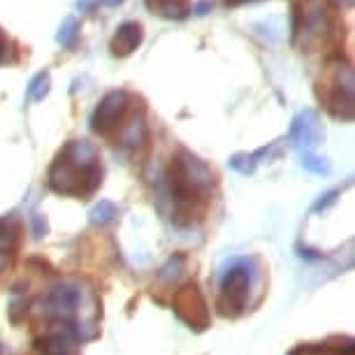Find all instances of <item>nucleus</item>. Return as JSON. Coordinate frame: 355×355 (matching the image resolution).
<instances>
[{"label":"nucleus","instance_id":"obj_1","mask_svg":"<svg viewBox=\"0 0 355 355\" xmlns=\"http://www.w3.org/2000/svg\"><path fill=\"white\" fill-rule=\"evenodd\" d=\"M103 184L100 153L86 139L65 144L49 167V189L61 196H91Z\"/></svg>","mask_w":355,"mask_h":355},{"label":"nucleus","instance_id":"obj_2","mask_svg":"<svg viewBox=\"0 0 355 355\" xmlns=\"http://www.w3.org/2000/svg\"><path fill=\"white\" fill-rule=\"evenodd\" d=\"M214 177L202 160L189 151H179L172 158L167 172V186L172 198V220L177 225H189L193 220L196 202L211 189Z\"/></svg>","mask_w":355,"mask_h":355},{"label":"nucleus","instance_id":"obj_3","mask_svg":"<svg viewBox=\"0 0 355 355\" xmlns=\"http://www.w3.org/2000/svg\"><path fill=\"white\" fill-rule=\"evenodd\" d=\"M249 267L244 263L232 265L225 272L223 281H220V309L225 316H239L246 306V297H249Z\"/></svg>","mask_w":355,"mask_h":355},{"label":"nucleus","instance_id":"obj_4","mask_svg":"<svg viewBox=\"0 0 355 355\" xmlns=\"http://www.w3.org/2000/svg\"><path fill=\"white\" fill-rule=\"evenodd\" d=\"M174 313H177L179 320H184L191 330L202 332L205 327L209 325L207 302L196 284H186L182 291L174 295Z\"/></svg>","mask_w":355,"mask_h":355},{"label":"nucleus","instance_id":"obj_5","mask_svg":"<svg viewBox=\"0 0 355 355\" xmlns=\"http://www.w3.org/2000/svg\"><path fill=\"white\" fill-rule=\"evenodd\" d=\"M130 93L119 89V91H110L107 96L100 100L96 112L91 116V130L93 132H107L112 128H116L119 121L125 116L130 107Z\"/></svg>","mask_w":355,"mask_h":355},{"label":"nucleus","instance_id":"obj_6","mask_svg":"<svg viewBox=\"0 0 355 355\" xmlns=\"http://www.w3.org/2000/svg\"><path fill=\"white\" fill-rule=\"evenodd\" d=\"M327 110L332 116L341 119V121H351L353 119V70L344 65L334 75V84L327 96Z\"/></svg>","mask_w":355,"mask_h":355},{"label":"nucleus","instance_id":"obj_7","mask_svg":"<svg viewBox=\"0 0 355 355\" xmlns=\"http://www.w3.org/2000/svg\"><path fill=\"white\" fill-rule=\"evenodd\" d=\"M320 139H323V128H320L318 114L313 110L300 112L291 125V142L297 149H313Z\"/></svg>","mask_w":355,"mask_h":355},{"label":"nucleus","instance_id":"obj_8","mask_svg":"<svg viewBox=\"0 0 355 355\" xmlns=\"http://www.w3.org/2000/svg\"><path fill=\"white\" fill-rule=\"evenodd\" d=\"M77 337L72 325H65V330L46 332L44 337L35 339V348L42 355H75Z\"/></svg>","mask_w":355,"mask_h":355},{"label":"nucleus","instance_id":"obj_9","mask_svg":"<svg viewBox=\"0 0 355 355\" xmlns=\"http://www.w3.org/2000/svg\"><path fill=\"white\" fill-rule=\"evenodd\" d=\"M46 304L51 306V313H58V316H70L72 311L77 309L79 304V291L70 284H56L49 291V297H46Z\"/></svg>","mask_w":355,"mask_h":355},{"label":"nucleus","instance_id":"obj_10","mask_svg":"<svg viewBox=\"0 0 355 355\" xmlns=\"http://www.w3.org/2000/svg\"><path fill=\"white\" fill-rule=\"evenodd\" d=\"M142 40H144V31L137 21L123 24L112 40V53L114 56H128V53H132L142 44Z\"/></svg>","mask_w":355,"mask_h":355},{"label":"nucleus","instance_id":"obj_11","mask_svg":"<svg viewBox=\"0 0 355 355\" xmlns=\"http://www.w3.org/2000/svg\"><path fill=\"white\" fill-rule=\"evenodd\" d=\"M146 137H149V130H146V125L142 119H135L130 125H125L121 130V146L125 149H137V146H142L146 142Z\"/></svg>","mask_w":355,"mask_h":355},{"label":"nucleus","instance_id":"obj_12","mask_svg":"<svg viewBox=\"0 0 355 355\" xmlns=\"http://www.w3.org/2000/svg\"><path fill=\"white\" fill-rule=\"evenodd\" d=\"M19 244V223L12 218L0 220V256L12 253Z\"/></svg>","mask_w":355,"mask_h":355},{"label":"nucleus","instance_id":"obj_13","mask_svg":"<svg viewBox=\"0 0 355 355\" xmlns=\"http://www.w3.org/2000/svg\"><path fill=\"white\" fill-rule=\"evenodd\" d=\"M267 149H260L256 153H234V156L230 158V167L234 172H239V174H244V177H249V174L256 172V167H258V158L263 156Z\"/></svg>","mask_w":355,"mask_h":355},{"label":"nucleus","instance_id":"obj_14","mask_svg":"<svg viewBox=\"0 0 355 355\" xmlns=\"http://www.w3.org/2000/svg\"><path fill=\"white\" fill-rule=\"evenodd\" d=\"M49 89H51L49 72H40L37 77H33V82L28 86V100H33V103H42V100L49 96Z\"/></svg>","mask_w":355,"mask_h":355},{"label":"nucleus","instance_id":"obj_15","mask_svg":"<svg viewBox=\"0 0 355 355\" xmlns=\"http://www.w3.org/2000/svg\"><path fill=\"white\" fill-rule=\"evenodd\" d=\"M116 216H119L116 207L112 202H107V200H103V202L91 209V223H96V225H110Z\"/></svg>","mask_w":355,"mask_h":355},{"label":"nucleus","instance_id":"obj_16","mask_svg":"<svg viewBox=\"0 0 355 355\" xmlns=\"http://www.w3.org/2000/svg\"><path fill=\"white\" fill-rule=\"evenodd\" d=\"M77 37H79V21L75 17H68L65 21L61 24V28H58V44H63V46H72L77 42Z\"/></svg>","mask_w":355,"mask_h":355},{"label":"nucleus","instance_id":"obj_17","mask_svg":"<svg viewBox=\"0 0 355 355\" xmlns=\"http://www.w3.org/2000/svg\"><path fill=\"white\" fill-rule=\"evenodd\" d=\"M184 256H177V258H172L170 263H167L163 270H160V281L163 284H172V279H177L179 274H182V270H184Z\"/></svg>","mask_w":355,"mask_h":355},{"label":"nucleus","instance_id":"obj_18","mask_svg":"<svg viewBox=\"0 0 355 355\" xmlns=\"http://www.w3.org/2000/svg\"><path fill=\"white\" fill-rule=\"evenodd\" d=\"M302 167H304V170L313 172V174H327V172H330V165H327V160L316 156V153H304V156H302Z\"/></svg>","mask_w":355,"mask_h":355},{"label":"nucleus","instance_id":"obj_19","mask_svg":"<svg viewBox=\"0 0 355 355\" xmlns=\"http://www.w3.org/2000/svg\"><path fill=\"white\" fill-rule=\"evenodd\" d=\"M337 196H339V191H330V193H325V196H320V200L316 202V207H313V209H316V211L327 209L330 205H334V200H337Z\"/></svg>","mask_w":355,"mask_h":355},{"label":"nucleus","instance_id":"obj_20","mask_svg":"<svg viewBox=\"0 0 355 355\" xmlns=\"http://www.w3.org/2000/svg\"><path fill=\"white\" fill-rule=\"evenodd\" d=\"M211 10H214V0H198V3L193 5V12H196L198 17L209 15Z\"/></svg>","mask_w":355,"mask_h":355},{"label":"nucleus","instance_id":"obj_21","mask_svg":"<svg viewBox=\"0 0 355 355\" xmlns=\"http://www.w3.org/2000/svg\"><path fill=\"white\" fill-rule=\"evenodd\" d=\"M44 232H46L44 216H33V234H35V237H42Z\"/></svg>","mask_w":355,"mask_h":355},{"label":"nucleus","instance_id":"obj_22","mask_svg":"<svg viewBox=\"0 0 355 355\" xmlns=\"http://www.w3.org/2000/svg\"><path fill=\"white\" fill-rule=\"evenodd\" d=\"M96 3H98V0H77V8L82 12H93Z\"/></svg>","mask_w":355,"mask_h":355},{"label":"nucleus","instance_id":"obj_23","mask_svg":"<svg viewBox=\"0 0 355 355\" xmlns=\"http://www.w3.org/2000/svg\"><path fill=\"white\" fill-rule=\"evenodd\" d=\"M5 49H8V40H5L3 31H0V61L5 58Z\"/></svg>","mask_w":355,"mask_h":355},{"label":"nucleus","instance_id":"obj_24","mask_svg":"<svg viewBox=\"0 0 355 355\" xmlns=\"http://www.w3.org/2000/svg\"><path fill=\"white\" fill-rule=\"evenodd\" d=\"M123 0H105V5H110V8H116V5H121Z\"/></svg>","mask_w":355,"mask_h":355},{"label":"nucleus","instance_id":"obj_25","mask_svg":"<svg viewBox=\"0 0 355 355\" xmlns=\"http://www.w3.org/2000/svg\"><path fill=\"white\" fill-rule=\"evenodd\" d=\"M230 3H246V0H230Z\"/></svg>","mask_w":355,"mask_h":355}]
</instances>
